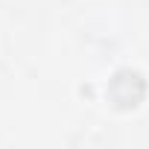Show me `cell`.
<instances>
[{"mask_svg": "<svg viewBox=\"0 0 149 149\" xmlns=\"http://www.w3.org/2000/svg\"><path fill=\"white\" fill-rule=\"evenodd\" d=\"M146 94V82L140 73L134 70H120L114 73V79L108 85V100L117 105V108H134Z\"/></svg>", "mask_w": 149, "mask_h": 149, "instance_id": "obj_1", "label": "cell"}]
</instances>
